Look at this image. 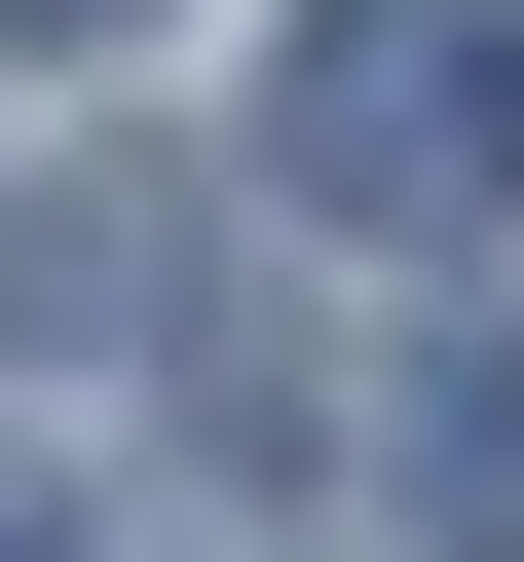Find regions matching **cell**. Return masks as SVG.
<instances>
[{"mask_svg":"<svg viewBox=\"0 0 524 562\" xmlns=\"http://www.w3.org/2000/svg\"><path fill=\"white\" fill-rule=\"evenodd\" d=\"M375 487H412L449 562H524V338H412V413H375Z\"/></svg>","mask_w":524,"mask_h":562,"instance_id":"obj_2","label":"cell"},{"mask_svg":"<svg viewBox=\"0 0 524 562\" xmlns=\"http://www.w3.org/2000/svg\"><path fill=\"white\" fill-rule=\"evenodd\" d=\"M0 38H150V0H0Z\"/></svg>","mask_w":524,"mask_h":562,"instance_id":"obj_3","label":"cell"},{"mask_svg":"<svg viewBox=\"0 0 524 562\" xmlns=\"http://www.w3.org/2000/svg\"><path fill=\"white\" fill-rule=\"evenodd\" d=\"M262 188H300V225H487V188H524V76L449 38V0H300V76H262Z\"/></svg>","mask_w":524,"mask_h":562,"instance_id":"obj_1","label":"cell"}]
</instances>
